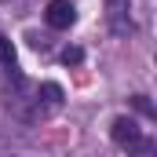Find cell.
Instances as JSON below:
<instances>
[{"instance_id": "1", "label": "cell", "mask_w": 157, "mask_h": 157, "mask_svg": "<svg viewBox=\"0 0 157 157\" xmlns=\"http://www.w3.org/2000/svg\"><path fill=\"white\" fill-rule=\"evenodd\" d=\"M110 135H113L117 146H128V150H143V154L154 150V143H146V139L139 135V124H135L132 117H117V121H113V128H110Z\"/></svg>"}, {"instance_id": "4", "label": "cell", "mask_w": 157, "mask_h": 157, "mask_svg": "<svg viewBox=\"0 0 157 157\" xmlns=\"http://www.w3.org/2000/svg\"><path fill=\"white\" fill-rule=\"evenodd\" d=\"M128 0H106V18H110V29L113 37H128L132 33V15H128Z\"/></svg>"}, {"instance_id": "3", "label": "cell", "mask_w": 157, "mask_h": 157, "mask_svg": "<svg viewBox=\"0 0 157 157\" xmlns=\"http://www.w3.org/2000/svg\"><path fill=\"white\" fill-rule=\"evenodd\" d=\"M44 22H48L51 29H70V26L77 22V7H73L70 0H51L48 11H44Z\"/></svg>"}, {"instance_id": "2", "label": "cell", "mask_w": 157, "mask_h": 157, "mask_svg": "<svg viewBox=\"0 0 157 157\" xmlns=\"http://www.w3.org/2000/svg\"><path fill=\"white\" fill-rule=\"evenodd\" d=\"M62 106V88L55 84V80H44L37 88V99H33V113L29 117H48V113H55Z\"/></svg>"}, {"instance_id": "5", "label": "cell", "mask_w": 157, "mask_h": 157, "mask_svg": "<svg viewBox=\"0 0 157 157\" xmlns=\"http://www.w3.org/2000/svg\"><path fill=\"white\" fill-rule=\"evenodd\" d=\"M0 66H4V70H7L11 77L18 73V59H15V44H11V40L4 37V33H0Z\"/></svg>"}, {"instance_id": "6", "label": "cell", "mask_w": 157, "mask_h": 157, "mask_svg": "<svg viewBox=\"0 0 157 157\" xmlns=\"http://www.w3.org/2000/svg\"><path fill=\"white\" fill-rule=\"evenodd\" d=\"M132 106H135L139 113H146V117H154V106H150V99H146V95H135V99H132Z\"/></svg>"}, {"instance_id": "7", "label": "cell", "mask_w": 157, "mask_h": 157, "mask_svg": "<svg viewBox=\"0 0 157 157\" xmlns=\"http://www.w3.org/2000/svg\"><path fill=\"white\" fill-rule=\"evenodd\" d=\"M80 59H84V51H80V48H66V51H62V62H66V66H77Z\"/></svg>"}]
</instances>
